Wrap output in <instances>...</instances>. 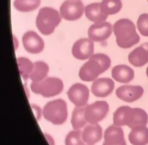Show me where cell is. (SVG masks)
<instances>
[{
	"mask_svg": "<svg viewBox=\"0 0 148 145\" xmlns=\"http://www.w3.org/2000/svg\"><path fill=\"white\" fill-rule=\"evenodd\" d=\"M113 120L114 125H127L132 129L139 125H146L148 122V116L142 109L122 106L117 108L113 113Z\"/></svg>",
	"mask_w": 148,
	"mask_h": 145,
	"instance_id": "obj_1",
	"label": "cell"
},
{
	"mask_svg": "<svg viewBox=\"0 0 148 145\" xmlns=\"http://www.w3.org/2000/svg\"><path fill=\"white\" fill-rule=\"evenodd\" d=\"M113 30L116 38L117 44L120 47L130 48L140 40L135 24L129 19L121 18L117 20L113 25Z\"/></svg>",
	"mask_w": 148,
	"mask_h": 145,
	"instance_id": "obj_2",
	"label": "cell"
},
{
	"mask_svg": "<svg viewBox=\"0 0 148 145\" xmlns=\"http://www.w3.org/2000/svg\"><path fill=\"white\" fill-rule=\"evenodd\" d=\"M61 18L57 10L49 7L41 8L36 18V25L43 35L52 34L60 23Z\"/></svg>",
	"mask_w": 148,
	"mask_h": 145,
	"instance_id": "obj_3",
	"label": "cell"
},
{
	"mask_svg": "<svg viewBox=\"0 0 148 145\" xmlns=\"http://www.w3.org/2000/svg\"><path fill=\"white\" fill-rule=\"evenodd\" d=\"M42 114L45 118L52 124L61 125L67 118L66 103L61 99L50 101L44 106Z\"/></svg>",
	"mask_w": 148,
	"mask_h": 145,
	"instance_id": "obj_4",
	"label": "cell"
},
{
	"mask_svg": "<svg viewBox=\"0 0 148 145\" xmlns=\"http://www.w3.org/2000/svg\"><path fill=\"white\" fill-rule=\"evenodd\" d=\"M63 87L61 80L53 77H46L40 81L32 82L31 84V88L33 92L46 98L60 94L63 90Z\"/></svg>",
	"mask_w": 148,
	"mask_h": 145,
	"instance_id": "obj_5",
	"label": "cell"
},
{
	"mask_svg": "<svg viewBox=\"0 0 148 145\" xmlns=\"http://www.w3.org/2000/svg\"><path fill=\"white\" fill-rule=\"evenodd\" d=\"M109 111V105L105 101H99L87 105L85 109V117L90 124H97L102 120Z\"/></svg>",
	"mask_w": 148,
	"mask_h": 145,
	"instance_id": "obj_6",
	"label": "cell"
},
{
	"mask_svg": "<svg viewBox=\"0 0 148 145\" xmlns=\"http://www.w3.org/2000/svg\"><path fill=\"white\" fill-rule=\"evenodd\" d=\"M84 5L80 0H66L60 8L61 17L70 21L79 19L83 14Z\"/></svg>",
	"mask_w": 148,
	"mask_h": 145,
	"instance_id": "obj_7",
	"label": "cell"
},
{
	"mask_svg": "<svg viewBox=\"0 0 148 145\" xmlns=\"http://www.w3.org/2000/svg\"><path fill=\"white\" fill-rule=\"evenodd\" d=\"M104 71L99 62L95 59L90 57L80 69L79 76L80 79L85 81H91L97 79L98 76Z\"/></svg>",
	"mask_w": 148,
	"mask_h": 145,
	"instance_id": "obj_8",
	"label": "cell"
},
{
	"mask_svg": "<svg viewBox=\"0 0 148 145\" xmlns=\"http://www.w3.org/2000/svg\"><path fill=\"white\" fill-rule=\"evenodd\" d=\"M67 95L69 99L76 106H84L88 99L89 90L85 85L76 83L69 88Z\"/></svg>",
	"mask_w": 148,
	"mask_h": 145,
	"instance_id": "obj_9",
	"label": "cell"
},
{
	"mask_svg": "<svg viewBox=\"0 0 148 145\" xmlns=\"http://www.w3.org/2000/svg\"><path fill=\"white\" fill-rule=\"evenodd\" d=\"M112 32L110 23L106 21L96 23L91 25L88 30L89 39L95 42H102L108 39Z\"/></svg>",
	"mask_w": 148,
	"mask_h": 145,
	"instance_id": "obj_10",
	"label": "cell"
},
{
	"mask_svg": "<svg viewBox=\"0 0 148 145\" xmlns=\"http://www.w3.org/2000/svg\"><path fill=\"white\" fill-rule=\"evenodd\" d=\"M72 53L74 57L78 60H84L90 58L94 53V43L88 38L77 40L73 45Z\"/></svg>",
	"mask_w": 148,
	"mask_h": 145,
	"instance_id": "obj_11",
	"label": "cell"
},
{
	"mask_svg": "<svg viewBox=\"0 0 148 145\" xmlns=\"http://www.w3.org/2000/svg\"><path fill=\"white\" fill-rule=\"evenodd\" d=\"M22 42L24 49L30 53L37 54L40 53L44 49L43 40L32 31H27L24 34Z\"/></svg>",
	"mask_w": 148,
	"mask_h": 145,
	"instance_id": "obj_12",
	"label": "cell"
},
{
	"mask_svg": "<svg viewBox=\"0 0 148 145\" xmlns=\"http://www.w3.org/2000/svg\"><path fill=\"white\" fill-rule=\"evenodd\" d=\"M144 90L140 85H124L119 87L116 91V96L126 102H133L139 99L143 94Z\"/></svg>",
	"mask_w": 148,
	"mask_h": 145,
	"instance_id": "obj_13",
	"label": "cell"
},
{
	"mask_svg": "<svg viewBox=\"0 0 148 145\" xmlns=\"http://www.w3.org/2000/svg\"><path fill=\"white\" fill-rule=\"evenodd\" d=\"M114 87V81L110 78H99L91 85V92L97 97H106L112 93Z\"/></svg>",
	"mask_w": 148,
	"mask_h": 145,
	"instance_id": "obj_14",
	"label": "cell"
},
{
	"mask_svg": "<svg viewBox=\"0 0 148 145\" xmlns=\"http://www.w3.org/2000/svg\"><path fill=\"white\" fill-rule=\"evenodd\" d=\"M104 142L107 145H122L126 144L123 129L116 125L109 127L104 133Z\"/></svg>",
	"mask_w": 148,
	"mask_h": 145,
	"instance_id": "obj_15",
	"label": "cell"
},
{
	"mask_svg": "<svg viewBox=\"0 0 148 145\" xmlns=\"http://www.w3.org/2000/svg\"><path fill=\"white\" fill-rule=\"evenodd\" d=\"M128 61L135 67H140L148 62V42L135 48L128 55Z\"/></svg>",
	"mask_w": 148,
	"mask_h": 145,
	"instance_id": "obj_16",
	"label": "cell"
},
{
	"mask_svg": "<svg viewBox=\"0 0 148 145\" xmlns=\"http://www.w3.org/2000/svg\"><path fill=\"white\" fill-rule=\"evenodd\" d=\"M102 136V129L98 124L87 125L82 133L83 142L87 144L93 145L99 142Z\"/></svg>",
	"mask_w": 148,
	"mask_h": 145,
	"instance_id": "obj_17",
	"label": "cell"
},
{
	"mask_svg": "<svg viewBox=\"0 0 148 145\" xmlns=\"http://www.w3.org/2000/svg\"><path fill=\"white\" fill-rule=\"evenodd\" d=\"M112 76L117 81L128 83L134 77V71L126 65H118L112 70Z\"/></svg>",
	"mask_w": 148,
	"mask_h": 145,
	"instance_id": "obj_18",
	"label": "cell"
},
{
	"mask_svg": "<svg viewBox=\"0 0 148 145\" xmlns=\"http://www.w3.org/2000/svg\"><path fill=\"white\" fill-rule=\"evenodd\" d=\"M128 139L132 145H147L148 144V128L139 125L131 129Z\"/></svg>",
	"mask_w": 148,
	"mask_h": 145,
	"instance_id": "obj_19",
	"label": "cell"
},
{
	"mask_svg": "<svg viewBox=\"0 0 148 145\" xmlns=\"http://www.w3.org/2000/svg\"><path fill=\"white\" fill-rule=\"evenodd\" d=\"M86 17L96 23L104 21L108 15L103 13L101 10V3H93L87 5L84 9Z\"/></svg>",
	"mask_w": 148,
	"mask_h": 145,
	"instance_id": "obj_20",
	"label": "cell"
},
{
	"mask_svg": "<svg viewBox=\"0 0 148 145\" xmlns=\"http://www.w3.org/2000/svg\"><path fill=\"white\" fill-rule=\"evenodd\" d=\"M48 65L43 61H37L34 63V66L29 79L32 82H38L44 80L49 72Z\"/></svg>",
	"mask_w": 148,
	"mask_h": 145,
	"instance_id": "obj_21",
	"label": "cell"
},
{
	"mask_svg": "<svg viewBox=\"0 0 148 145\" xmlns=\"http://www.w3.org/2000/svg\"><path fill=\"white\" fill-rule=\"evenodd\" d=\"M86 106H76L73 109L72 114L71 124L74 129H80L87 122L85 117Z\"/></svg>",
	"mask_w": 148,
	"mask_h": 145,
	"instance_id": "obj_22",
	"label": "cell"
},
{
	"mask_svg": "<svg viewBox=\"0 0 148 145\" xmlns=\"http://www.w3.org/2000/svg\"><path fill=\"white\" fill-rule=\"evenodd\" d=\"M122 8L121 0H102L101 3V10L106 15L114 14Z\"/></svg>",
	"mask_w": 148,
	"mask_h": 145,
	"instance_id": "obj_23",
	"label": "cell"
},
{
	"mask_svg": "<svg viewBox=\"0 0 148 145\" xmlns=\"http://www.w3.org/2000/svg\"><path fill=\"white\" fill-rule=\"evenodd\" d=\"M40 3V0H15L13 5L17 10L27 12L35 10Z\"/></svg>",
	"mask_w": 148,
	"mask_h": 145,
	"instance_id": "obj_24",
	"label": "cell"
},
{
	"mask_svg": "<svg viewBox=\"0 0 148 145\" xmlns=\"http://www.w3.org/2000/svg\"><path fill=\"white\" fill-rule=\"evenodd\" d=\"M17 62L21 77L24 79L29 78V76L33 69L34 64H32L29 59L25 57L17 58Z\"/></svg>",
	"mask_w": 148,
	"mask_h": 145,
	"instance_id": "obj_25",
	"label": "cell"
},
{
	"mask_svg": "<svg viewBox=\"0 0 148 145\" xmlns=\"http://www.w3.org/2000/svg\"><path fill=\"white\" fill-rule=\"evenodd\" d=\"M82 131L80 129L71 131L66 136L65 145H84L82 137Z\"/></svg>",
	"mask_w": 148,
	"mask_h": 145,
	"instance_id": "obj_26",
	"label": "cell"
},
{
	"mask_svg": "<svg viewBox=\"0 0 148 145\" xmlns=\"http://www.w3.org/2000/svg\"><path fill=\"white\" fill-rule=\"evenodd\" d=\"M137 28L140 34L148 36V14H141L137 20Z\"/></svg>",
	"mask_w": 148,
	"mask_h": 145,
	"instance_id": "obj_27",
	"label": "cell"
},
{
	"mask_svg": "<svg viewBox=\"0 0 148 145\" xmlns=\"http://www.w3.org/2000/svg\"><path fill=\"white\" fill-rule=\"evenodd\" d=\"M91 57L97 60L99 62V64L102 66L104 71L106 70L110 66L111 60L110 58L104 54L98 53L93 54Z\"/></svg>",
	"mask_w": 148,
	"mask_h": 145,
	"instance_id": "obj_28",
	"label": "cell"
},
{
	"mask_svg": "<svg viewBox=\"0 0 148 145\" xmlns=\"http://www.w3.org/2000/svg\"><path fill=\"white\" fill-rule=\"evenodd\" d=\"M31 107L35 113L36 120H39L41 117V114H42L41 109L38 106L35 105H31Z\"/></svg>",
	"mask_w": 148,
	"mask_h": 145,
	"instance_id": "obj_29",
	"label": "cell"
},
{
	"mask_svg": "<svg viewBox=\"0 0 148 145\" xmlns=\"http://www.w3.org/2000/svg\"><path fill=\"white\" fill-rule=\"evenodd\" d=\"M44 135L50 145H55L54 140L53 138L50 135H49V134H47V133H45Z\"/></svg>",
	"mask_w": 148,
	"mask_h": 145,
	"instance_id": "obj_30",
	"label": "cell"
},
{
	"mask_svg": "<svg viewBox=\"0 0 148 145\" xmlns=\"http://www.w3.org/2000/svg\"><path fill=\"white\" fill-rule=\"evenodd\" d=\"M146 75H147V76L148 77V66L147 67V69H146Z\"/></svg>",
	"mask_w": 148,
	"mask_h": 145,
	"instance_id": "obj_31",
	"label": "cell"
},
{
	"mask_svg": "<svg viewBox=\"0 0 148 145\" xmlns=\"http://www.w3.org/2000/svg\"><path fill=\"white\" fill-rule=\"evenodd\" d=\"M102 145H107V144H106V143H105V142H103V144H102ZM122 145H126V144H122Z\"/></svg>",
	"mask_w": 148,
	"mask_h": 145,
	"instance_id": "obj_32",
	"label": "cell"
},
{
	"mask_svg": "<svg viewBox=\"0 0 148 145\" xmlns=\"http://www.w3.org/2000/svg\"><path fill=\"white\" fill-rule=\"evenodd\" d=\"M87 145H90V144H87Z\"/></svg>",
	"mask_w": 148,
	"mask_h": 145,
	"instance_id": "obj_33",
	"label": "cell"
}]
</instances>
